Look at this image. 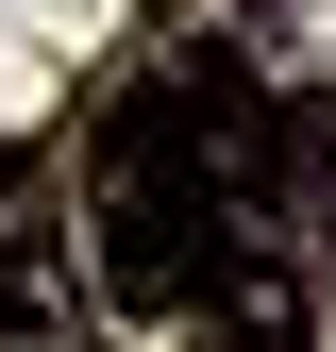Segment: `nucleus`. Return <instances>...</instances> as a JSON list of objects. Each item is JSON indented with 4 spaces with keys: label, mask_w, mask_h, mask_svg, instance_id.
<instances>
[{
    "label": "nucleus",
    "mask_w": 336,
    "mask_h": 352,
    "mask_svg": "<svg viewBox=\"0 0 336 352\" xmlns=\"http://www.w3.org/2000/svg\"><path fill=\"white\" fill-rule=\"evenodd\" d=\"M101 302H135V319H185L202 285H219V252H235V201H219V168H202L185 135V84H135V101L101 118Z\"/></svg>",
    "instance_id": "obj_1"
},
{
    "label": "nucleus",
    "mask_w": 336,
    "mask_h": 352,
    "mask_svg": "<svg viewBox=\"0 0 336 352\" xmlns=\"http://www.w3.org/2000/svg\"><path fill=\"white\" fill-rule=\"evenodd\" d=\"M84 235H51V151H0V352H67L84 336Z\"/></svg>",
    "instance_id": "obj_2"
},
{
    "label": "nucleus",
    "mask_w": 336,
    "mask_h": 352,
    "mask_svg": "<svg viewBox=\"0 0 336 352\" xmlns=\"http://www.w3.org/2000/svg\"><path fill=\"white\" fill-rule=\"evenodd\" d=\"M185 352H319V319H303V269H286L269 235H235V252H219V285L185 302Z\"/></svg>",
    "instance_id": "obj_3"
}]
</instances>
